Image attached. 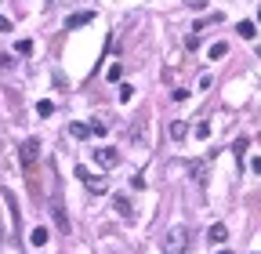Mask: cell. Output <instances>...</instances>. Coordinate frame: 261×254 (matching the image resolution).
I'll use <instances>...</instances> for the list:
<instances>
[{
	"instance_id": "cell-11",
	"label": "cell",
	"mask_w": 261,
	"mask_h": 254,
	"mask_svg": "<svg viewBox=\"0 0 261 254\" xmlns=\"http://www.w3.org/2000/svg\"><path fill=\"white\" fill-rule=\"evenodd\" d=\"M91 22V11H84V15H73V19L66 22V29H76V26H87Z\"/></svg>"
},
{
	"instance_id": "cell-22",
	"label": "cell",
	"mask_w": 261,
	"mask_h": 254,
	"mask_svg": "<svg viewBox=\"0 0 261 254\" xmlns=\"http://www.w3.org/2000/svg\"><path fill=\"white\" fill-rule=\"evenodd\" d=\"M11 29V19H0V33H8Z\"/></svg>"
},
{
	"instance_id": "cell-7",
	"label": "cell",
	"mask_w": 261,
	"mask_h": 254,
	"mask_svg": "<svg viewBox=\"0 0 261 254\" xmlns=\"http://www.w3.org/2000/svg\"><path fill=\"white\" fill-rule=\"evenodd\" d=\"M48 240H51V232L44 229V225H37L33 232H29V243H33V247H44V243H48Z\"/></svg>"
},
{
	"instance_id": "cell-3",
	"label": "cell",
	"mask_w": 261,
	"mask_h": 254,
	"mask_svg": "<svg viewBox=\"0 0 261 254\" xmlns=\"http://www.w3.org/2000/svg\"><path fill=\"white\" fill-rule=\"evenodd\" d=\"M51 214H55L58 232H66V236H69V218H66V207H62V192H55V196H51Z\"/></svg>"
},
{
	"instance_id": "cell-13",
	"label": "cell",
	"mask_w": 261,
	"mask_h": 254,
	"mask_svg": "<svg viewBox=\"0 0 261 254\" xmlns=\"http://www.w3.org/2000/svg\"><path fill=\"white\" fill-rule=\"evenodd\" d=\"M69 134H73V138H87V124H69Z\"/></svg>"
},
{
	"instance_id": "cell-16",
	"label": "cell",
	"mask_w": 261,
	"mask_h": 254,
	"mask_svg": "<svg viewBox=\"0 0 261 254\" xmlns=\"http://www.w3.org/2000/svg\"><path fill=\"white\" fill-rule=\"evenodd\" d=\"M131 98H134V87L124 84V87H120V102H131Z\"/></svg>"
},
{
	"instance_id": "cell-18",
	"label": "cell",
	"mask_w": 261,
	"mask_h": 254,
	"mask_svg": "<svg viewBox=\"0 0 261 254\" xmlns=\"http://www.w3.org/2000/svg\"><path fill=\"white\" fill-rule=\"evenodd\" d=\"M196 138H210V124H207V120L196 124Z\"/></svg>"
},
{
	"instance_id": "cell-19",
	"label": "cell",
	"mask_w": 261,
	"mask_h": 254,
	"mask_svg": "<svg viewBox=\"0 0 261 254\" xmlns=\"http://www.w3.org/2000/svg\"><path fill=\"white\" fill-rule=\"evenodd\" d=\"M37 113H40V116H51V113H55V106H51V102H40Z\"/></svg>"
},
{
	"instance_id": "cell-17",
	"label": "cell",
	"mask_w": 261,
	"mask_h": 254,
	"mask_svg": "<svg viewBox=\"0 0 261 254\" xmlns=\"http://www.w3.org/2000/svg\"><path fill=\"white\" fill-rule=\"evenodd\" d=\"M171 138H185V124L174 120V124H171Z\"/></svg>"
},
{
	"instance_id": "cell-10",
	"label": "cell",
	"mask_w": 261,
	"mask_h": 254,
	"mask_svg": "<svg viewBox=\"0 0 261 254\" xmlns=\"http://www.w3.org/2000/svg\"><path fill=\"white\" fill-rule=\"evenodd\" d=\"M236 33H239L243 40H254V37H257V26H254V22H247V19H243V22L236 26Z\"/></svg>"
},
{
	"instance_id": "cell-6",
	"label": "cell",
	"mask_w": 261,
	"mask_h": 254,
	"mask_svg": "<svg viewBox=\"0 0 261 254\" xmlns=\"http://www.w3.org/2000/svg\"><path fill=\"white\" fill-rule=\"evenodd\" d=\"M207 240H210V243H225V240H228V229L218 221V225H210V229H207Z\"/></svg>"
},
{
	"instance_id": "cell-4",
	"label": "cell",
	"mask_w": 261,
	"mask_h": 254,
	"mask_svg": "<svg viewBox=\"0 0 261 254\" xmlns=\"http://www.w3.org/2000/svg\"><path fill=\"white\" fill-rule=\"evenodd\" d=\"M145 131H149V116H138L127 131V145H145Z\"/></svg>"
},
{
	"instance_id": "cell-23",
	"label": "cell",
	"mask_w": 261,
	"mask_h": 254,
	"mask_svg": "<svg viewBox=\"0 0 261 254\" xmlns=\"http://www.w3.org/2000/svg\"><path fill=\"white\" fill-rule=\"evenodd\" d=\"M257 22H261V11H257Z\"/></svg>"
},
{
	"instance_id": "cell-1",
	"label": "cell",
	"mask_w": 261,
	"mask_h": 254,
	"mask_svg": "<svg viewBox=\"0 0 261 254\" xmlns=\"http://www.w3.org/2000/svg\"><path fill=\"white\" fill-rule=\"evenodd\" d=\"M73 174H76V178H80V182H84V185H87L91 192H109V182H105V178H102V174H91L87 167H76Z\"/></svg>"
},
{
	"instance_id": "cell-2",
	"label": "cell",
	"mask_w": 261,
	"mask_h": 254,
	"mask_svg": "<svg viewBox=\"0 0 261 254\" xmlns=\"http://www.w3.org/2000/svg\"><path fill=\"white\" fill-rule=\"evenodd\" d=\"M185 229H171V232H167L163 236V254H181V250H185Z\"/></svg>"
},
{
	"instance_id": "cell-9",
	"label": "cell",
	"mask_w": 261,
	"mask_h": 254,
	"mask_svg": "<svg viewBox=\"0 0 261 254\" xmlns=\"http://www.w3.org/2000/svg\"><path fill=\"white\" fill-rule=\"evenodd\" d=\"M189 171H192V182H196V185H203V182H207V163H199V160H196V163H189Z\"/></svg>"
},
{
	"instance_id": "cell-15",
	"label": "cell",
	"mask_w": 261,
	"mask_h": 254,
	"mask_svg": "<svg viewBox=\"0 0 261 254\" xmlns=\"http://www.w3.org/2000/svg\"><path fill=\"white\" fill-rule=\"evenodd\" d=\"M15 51H19V55H33V40H19V44H15Z\"/></svg>"
},
{
	"instance_id": "cell-12",
	"label": "cell",
	"mask_w": 261,
	"mask_h": 254,
	"mask_svg": "<svg viewBox=\"0 0 261 254\" xmlns=\"http://www.w3.org/2000/svg\"><path fill=\"white\" fill-rule=\"evenodd\" d=\"M207 55H210V62H214V58H225V55H228V44H210Z\"/></svg>"
},
{
	"instance_id": "cell-20",
	"label": "cell",
	"mask_w": 261,
	"mask_h": 254,
	"mask_svg": "<svg viewBox=\"0 0 261 254\" xmlns=\"http://www.w3.org/2000/svg\"><path fill=\"white\" fill-rule=\"evenodd\" d=\"M87 131H91V134H98V138H102V134H105V124H98V120H95V124H91Z\"/></svg>"
},
{
	"instance_id": "cell-5",
	"label": "cell",
	"mask_w": 261,
	"mask_h": 254,
	"mask_svg": "<svg viewBox=\"0 0 261 254\" xmlns=\"http://www.w3.org/2000/svg\"><path fill=\"white\" fill-rule=\"evenodd\" d=\"M95 160L102 163V167H116V163H120V153H116V149H95Z\"/></svg>"
},
{
	"instance_id": "cell-21",
	"label": "cell",
	"mask_w": 261,
	"mask_h": 254,
	"mask_svg": "<svg viewBox=\"0 0 261 254\" xmlns=\"http://www.w3.org/2000/svg\"><path fill=\"white\" fill-rule=\"evenodd\" d=\"M250 171H254V174H261V156H254V160H250Z\"/></svg>"
},
{
	"instance_id": "cell-8",
	"label": "cell",
	"mask_w": 261,
	"mask_h": 254,
	"mask_svg": "<svg viewBox=\"0 0 261 254\" xmlns=\"http://www.w3.org/2000/svg\"><path fill=\"white\" fill-rule=\"evenodd\" d=\"M113 207H116V214H120V218H134L131 200H127V196H116V200H113Z\"/></svg>"
},
{
	"instance_id": "cell-24",
	"label": "cell",
	"mask_w": 261,
	"mask_h": 254,
	"mask_svg": "<svg viewBox=\"0 0 261 254\" xmlns=\"http://www.w3.org/2000/svg\"><path fill=\"white\" fill-rule=\"evenodd\" d=\"M48 4H51V0H48Z\"/></svg>"
},
{
	"instance_id": "cell-14",
	"label": "cell",
	"mask_w": 261,
	"mask_h": 254,
	"mask_svg": "<svg viewBox=\"0 0 261 254\" xmlns=\"http://www.w3.org/2000/svg\"><path fill=\"white\" fill-rule=\"evenodd\" d=\"M232 149H236V156L243 160V153H247V149H250V138H236V145H232Z\"/></svg>"
}]
</instances>
